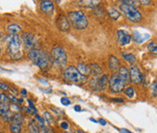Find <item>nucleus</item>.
Wrapping results in <instances>:
<instances>
[{"label": "nucleus", "mask_w": 157, "mask_h": 133, "mask_svg": "<svg viewBox=\"0 0 157 133\" xmlns=\"http://www.w3.org/2000/svg\"><path fill=\"white\" fill-rule=\"evenodd\" d=\"M28 57L33 62V64L36 65L40 69H46L51 63L50 56L45 51L42 49H38V48L29 50Z\"/></svg>", "instance_id": "nucleus-1"}, {"label": "nucleus", "mask_w": 157, "mask_h": 133, "mask_svg": "<svg viewBox=\"0 0 157 133\" xmlns=\"http://www.w3.org/2000/svg\"><path fill=\"white\" fill-rule=\"evenodd\" d=\"M67 18L69 19L71 26H72L76 30H84L89 24L85 13L81 10L69 12Z\"/></svg>", "instance_id": "nucleus-2"}, {"label": "nucleus", "mask_w": 157, "mask_h": 133, "mask_svg": "<svg viewBox=\"0 0 157 133\" xmlns=\"http://www.w3.org/2000/svg\"><path fill=\"white\" fill-rule=\"evenodd\" d=\"M8 41V46H7V51H8L10 57L12 59H19L21 57V41L18 37V35H9L7 38Z\"/></svg>", "instance_id": "nucleus-3"}, {"label": "nucleus", "mask_w": 157, "mask_h": 133, "mask_svg": "<svg viewBox=\"0 0 157 133\" xmlns=\"http://www.w3.org/2000/svg\"><path fill=\"white\" fill-rule=\"evenodd\" d=\"M62 76L65 81L71 82L74 84H83L87 82V77L84 75H82L78 71L76 67L70 66L64 69L62 73Z\"/></svg>", "instance_id": "nucleus-4"}, {"label": "nucleus", "mask_w": 157, "mask_h": 133, "mask_svg": "<svg viewBox=\"0 0 157 133\" xmlns=\"http://www.w3.org/2000/svg\"><path fill=\"white\" fill-rule=\"evenodd\" d=\"M120 10L121 11V13L124 14V17L129 22H131L133 23H138L143 19V16L141 12L136 8V7L121 3L120 5Z\"/></svg>", "instance_id": "nucleus-5"}, {"label": "nucleus", "mask_w": 157, "mask_h": 133, "mask_svg": "<svg viewBox=\"0 0 157 133\" xmlns=\"http://www.w3.org/2000/svg\"><path fill=\"white\" fill-rule=\"evenodd\" d=\"M50 60L52 64L57 68H63L67 63V55L63 47L56 46L51 50Z\"/></svg>", "instance_id": "nucleus-6"}, {"label": "nucleus", "mask_w": 157, "mask_h": 133, "mask_svg": "<svg viewBox=\"0 0 157 133\" xmlns=\"http://www.w3.org/2000/svg\"><path fill=\"white\" fill-rule=\"evenodd\" d=\"M125 82L121 76L118 74V72H114L110 77H109V88L110 91L114 94H119L124 90L125 88Z\"/></svg>", "instance_id": "nucleus-7"}, {"label": "nucleus", "mask_w": 157, "mask_h": 133, "mask_svg": "<svg viewBox=\"0 0 157 133\" xmlns=\"http://www.w3.org/2000/svg\"><path fill=\"white\" fill-rule=\"evenodd\" d=\"M23 116L20 113L13 114V120L10 123V131L11 133H20L22 129Z\"/></svg>", "instance_id": "nucleus-8"}, {"label": "nucleus", "mask_w": 157, "mask_h": 133, "mask_svg": "<svg viewBox=\"0 0 157 133\" xmlns=\"http://www.w3.org/2000/svg\"><path fill=\"white\" fill-rule=\"evenodd\" d=\"M129 74H130V82L136 85H139L144 81V76L141 72V69L137 65H131L129 68Z\"/></svg>", "instance_id": "nucleus-9"}, {"label": "nucleus", "mask_w": 157, "mask_h": 133, "mask_svg": "<svg viewBox=\"0 0 157 133\" xmlns=\"http://www.w3.org/2000/svg\"><path fill=\"white\" fill-rule=\"evenodd\" d=\"M20 41H22L24 46L26 49H35L36 45H37V39L31 33H23L21 35V38H20Z\"/></svg>", "instance_id": "nucleus-10"}, {"label": "nucleus", "mask_w": 157, "mask_h": 133, "mask_svg": "<svg viewBox=\"0 0 157 133\" xmlns=\"http://www.w3.org/2000/svg\"><path fill=\"white\" fill-rule=\"evenodd\" d=\"M56 25L58 27V29L63 31V32H67L71 29V24L65 15H59L56 20Z\"/></svg>", "instance_id": "nucleus-11"}, {"label": "nucleus", "mask_w": 157, "mask_h": 133, "mask_svg": "<svg viewBox=\"0 0 157 133\" xmlns=\"http://www.w3.org/2000/svg\"><path fill=\"white\" fill-rule=\"evenodd\" d=\"M131 36L124 30H119L117 32V41L118 44L121 46L127 45L131 41Z\"/></svg>", "instance_id": "nucleus-12"}, {"label": "nucleus", "mask_w": 157, "mask_h": 133, "mask_svg": "<svg viewBox=\"0 0 157 133\" xmlns=\"http://www.w3.org/2000/svg\"><path fill=\"white\" fill-rule=\"evenodd\" d=\"M40 8L43 13L46 14V15H51L54 11V3L49 0H44L40 3Z\"/></svg>", "instance_id": "nucleus-13"}, {"label": "nucleus", "mask_w": 157, "mask_h": 133, "mask_svg": "<svg viewBox=\"0 0 157 133\" xmlns=\"http://www.w3.org/2000/svg\"><path fill=\"white\" fill-rule=\"evenodd\" d=\"M108 66H109V68H110V71H112L114 72H117L121 67V63H120L119 58L116 57L114 55H111L108 59Z\"/></svg>", "instance_id": "nucleus-14"}, {"label": "nucleus", "mask_w": 157, "mask_h": 133, "mask_svg": "<svg viewBox=\"0 0 157 133\" xmlns=\"http://www.w3.org/2000/svg\"><path fill=\"white\" fill-rule=\"evenodd\" d=\"M118 74L124 80L125 83L130 82V74H129V69L126 67L121 66L120 68L118 69Z\"/></svg>", "instance_id": "nucleus-15"}, {"label": "nucleus", "mask_w": 157, "mask_h": 133, "mask_svg": "<svg viewBox=\"0 0 157 133\" xmlns=\"http://www.w3.org/2000/svg\"><path fill=\"white\" fill-rule=\"evenodd\" d=\"M76 68H77V71L82 75L86 76V77H87L88 75H90L92 73L91 72V68H90V66L84 64V63H79V64L77 65V67H76Z\"/></svg>", "instance_id": "nucleus-16"}, {"label": "nucleus", "mask_w": 157, "mask_h": 133, "mask_svg": "<svg viewBox=\"0 0 157 133\" xmlns=\"http://www.w3.org/2000/svg\"><path fill=\"white\" fill-rule=\"evenodd\" d=\"M109 84V76L107 74H102L98 77V85L100 88V91H104Z\"/></svg>", "instance_id": "nucleus-17"}, {"label": "nucleus", "mask_w": 157, "mask_h": 133, "mask_svg": "<svg viewBox=\"0 0 157 133\" xmlns=\"http://www.w3.org/2000/svg\"><path fill=\"white\" fill-rule=\"evenodd\" d=\"M7 31H8L11 35H18L22 32V28L20 27L18 24H9L7 26Z\"/></svg>", "instance_id": "nucleus-18"}, {"label": "nucleus", "mask_w": 157, "mask_h": 133, "mask_svg": "<svg viewBox=\"0 0 157 133\" xmlns=\"http://www.w3.org/2000/svg\"><path fill=\"white\" fill-rule=\"evenodd\" d=\"M90 68H91V72L94 74V77H99V76L103 74V71H102V68H100L99 65L92 64Z\"/></svg>", "instance_id": "nucleus-19"}, {"label": "nucleus", "mask_w": 157, "mask_h": 133, "mask_svg": "<svg viewBox=\"0 0 157 133\" xmlns=\"http://www.w3.org/2000/svg\"><path fill=\"white\" fill-rule=\"evenodd\" d=\"M89 87L94 92H101L98 85V77H93L89 81Z\"/></svg>", "instance_id": "nucleus-20"}, {"label": "nucleus", "mask_w": 157, "mask_h": 133, "mask_svg": "<svg viewBox=\"0 0 157 133\" xmlns=\"http://www.w3.org/2000/svg\"><path fill=\"white\" fill-rule=\"evenodd\" d=\"M133 39L134 41H136V43H138V44H142V43H144V41L149 38L148 35H145V36H142L141 34H139L138 32H134L133 33V36L131 37Z\"/></svg>", "instance_id": "nucleus-21"}, {"label": "nucleus", "mask_w": 157, "mask_h": 133, "mask_svg": "<svg viewBox=\"0 0 157 133\" xmlns=\"http://www.w3.org/2000/svg\"><path fill=\"white\" fill-rule=\"evenodd\" d=\"M121 57L124 58L127 63H129V64H131V65H134L135 64V62H136V57H135V55L132 54V53H121Z\"/></svg>", "instance_id": "nucleus-22"}, {"label": "nucleus", "mask_w": 157, "mask_h": 133, "mask_svg": "<svg viewBox=\"0 0 157 133\" xmlns=\"http://www.w3.org/2000/svg\"><path fill=\"white\" fill-rule=\"evenodd\" d=\"M27 133H40L37 123L35 121H31L28 124V128H27Z\"/></svg>", "instance_id": "nucleus-23"}, {"label": "nucleus", "mask_w": 157, "mask_h": 133, "mask_svg": "<svg viewBox=\"0 0 157 133\" xmlns=\"http://www.w3.org/2000/svg\"><path fill=\"white\" fill-rule=\"evenodd\" d=\"M80 3L81 6H83V7H86V8H94V7H97L98 6V4L100 3L99 1H89V0H87V1H78Z\"/></svg>", "instance_id": "nucleus-24"}, {"label": "nucleus", "mask_w": 157, "mask_h": 133, "mask_svg": "<svg viewBox=\"0 0 157 133\" xmlns=\"http://www.w3.org/2000/svg\"><path fill=\"white\" fill-rule=\"evenodd\" d=\"M108 15L113 20H117L121 17V13L118 10H116L115 8H110L108 10Z\"/></svg>", "instance_id": "nucleus-25"}, {"label": "nucleus", "mask_w": 157, "mask_h": 133, "mask_svg": "<svg viewBox=\"0 0 157 133\" xmlns=\"http://www.w3.org/2000/svg\"><path fill=\"white\" fill-rule=\"evenodd\" d=\"M147 48L148 52H151L153 55H157V43H155V41H151V43H148L147 45Z\"/></svg>", "instance_id": "nucleus-26"}, {"label": "nucleus", "mask_w": 157, "mask_h": 133, "mask_svg": "<svg viewBox=\"0 0 157 133\" xmlns=\"http://www.w3.org/2000/svg\"><path fill=\"white\" fill-rule=\"evenodd\" d=\"M124 93L125 94L126 96H128L129 99H133L134 96H135V90L132 86H127L124 88Z\"/></svg>", "instance_id": "nucleus-27"}, {"label": "nucleus", "mask_w": 157, "mask_h": 133, "mask_svg": "<svg viewBox=\"0 0 157 133\" xmlns=\"http://www.w3.org/2000/svg\"><path fill=\"white\" fill-rule=\"evenodd\" d=\"M44 120L48 124H52L54 123L53 117L51 116V114L49 113V112H47V111H45L44 113Z\"/></svg>", "instance_id": "nucleus-28"}, {"label": "nucleus", "mask_w": 157, "mask_h": 133, "mask_svg": "<svg viewBox=\"0 0 157 133\" xmlns=\"http://www.w3.org/2000/svg\"><path fill=\"white\" fill-rule=\"evenodd\" d=\"M2 120L5 122V123H11V121L13 120V113H12L11 111L7 112L6 114L2 115Z\"/></svg>", "instance_id": "nucleus-29"}, {"label": "nucleus", "mask_w": 157, "mask_h": 133, "mask_svg": "<svg viewBox=\"0 0 157 133\" xmlns=\"http://www.w3.org/2000/svg\"><path fill=\"white\" fill-rule=\"evenodd\" d=\"M10 111L12 112H15V114L17 113H20V111H21V109H20V107L17 105V104H15V103H12L10 104Z\"/></svg>", "instance_id": "nucleus-30"}, {"label": "nucleus", "mask_w": 157, "mask_h": 133, "mask_svg": "<svg viewBox=\"0 0 157 133\" xmlns=\"http://www.w3.org/2000/svg\"><path fill=\"white\" fill-rule=\"evenodd\" d=\"M121 3L126 4V5H130V6H133V7L140 4L139 1H134V0H124V1H121Z\"/></svg>", "instance_id": "nucleus-31"}, {"label": "nucleus", "mask_w": 157, "mask_h": 133, "mask_svg": "<svg viewBox=\"0 0 157 133\" xmlns=\"http://www.w3.org/2000/svg\"><path fill=\"white\" fill-rule=\"evenodd\" d=\"M0 102L2 103H10V100L8 99V96L5 94H0Z\"/></svg>", "instance_id": "nucleus-32"}, {"label": "nucleus", "mask_w": 157, "mask_h": 133, "mask_svg": "<svg viewBox=\"0 0 157 133\" xmlns=\"http://www.w3.org/2000/svg\"><path fill=\"white\" fill-rule=\"evenodd\" d=\"M151 91H152V95H153V96H156V95H157V80L154 81V82L151 84Z\"/></svg>", "instance_id": "nucleus-33"}, {"label": "nucleus", "mask_w": 157, "mask_h": 133, "mask_svg": "<svg viewBox=\"0 0 157 133\" xmlns=\"http://www.w3.org/2000/svg\"><path fill=\"white\" fill-rule=\"evenodd\" d=\"M36 119H37V121H38V123H39L40 127H44V119H43L42 117L39 116L38 114H36Z\"/></svg>", "instance_id": "nucleus-34"}, {"label": "nucleus", "mask_w": 157, "mask_h": 133, "mask_svg": "<svg viewBox=\"0 0 157 133\" xmlns=\"http://www.w3.org/2000/svg\"><path fill=\"white\" fill-rule=\"evenodd\" d=\"M0 90L4 91V92H8V91H10V87L7 85V84H5L3 82H0Z\"/></svg>", "instance_id": "nucleus-35"}, {"label": "nucleus", "mask_w": 157, "mask_h": 133, "mask_svg": "<svg viewBox=\"0 0 157 133\" xmlns=\"http://www.w3.org/2000/svg\"><path fill=\"white\" fill-rule=\"evenodd\" d=\"M61 103H62L63 105H65V106H67V105H70V104H71V100L67 99V97L64 96V97L61 99Z\"/></svg>", "instance_id": "nucleus-36"}, {"label": "nucleus", "mask_w": 157, "mask_h": 133, "mask_svg": "<svg viewBox=\"0 0 157 133\" xmlns=\"http://www.w3.org/2000/svg\"><path fill=\"white\" fill-rule=\"evenodd\" d=\"M40 133H53L52 132V129L48 127H40Z\"/></svg>", "instance_id": "nucleus-37"}, {"label": "nucleus", "mask_w": 157, "mask_h": 133, "mask_svg": "<svg viewBox=\"0 0 157 133\" xmlns=\"http://www.w3.org/2000/svg\"><path fill=\"white\" fill-rule=\"evenodd\" d=\"M60 127H62L63 129L67 130V129H69V127H70V124L67 123V122H62V123H60Z\"/></svg>", "instance_id": "nucleus-38"}, {"label": "nucleus", "mask_w": 157, "mask_h": 133, "mask_svg": "<svg viewBox=\"0 0 157 133\" xmlns=\"http://www.w3.org/2000/svg\"><path fill=\"white\" fill-rule=\"evenodd\" d=\"M23 110L25 111V113H27V114H33L32 110L29 107H23Z\"/></svg>", "instance_id": "nucleus-39"}, {"label": "nucleus", "mask_w": 157, "mask_h": 133, "mask_svg": "<svg viewBox=\"0 0 157 133\" xmlns=\"http://www.w3.org/2000/svg\"><path fill=\"white\" fill-rule=\"evenodd\" d=\"M110 100H111V101H114V102H120V103H121V102H124V100H122V99H111Z\"/></svg>", "instance_id": "nucleus-40"}, {"label": "nucleus", "mask_w": 157, "mask_h": 133, "mask_svg": "<svg viewBox=\"0 0 157 133\" xmlns=\"http://www.w3.org/2000/svg\"><path fill=\"white\" fill-rule=\"evenodd\" d=\"M151 1H149V0H147V1H143V0H141V1H139L140 4L142 5H149V3H151Z\"/></svg>", "instance_id": "nucleus-41"}, {"label": "nucleus", "mask_w": 157, "mask_h": 133, "mask_svg": "<svg viewBox=\"0 0 157 133\" xmlns=\"http://www.w3.org/2000/svg\"><path fill=\"white\" fill-rule=\"evenodd\" d=\"M98 123H99L100 124H102V125H105V124L107 123L104 119H99V120H98Z\"/></svg>", "instance_id": "nucleus-42"}, {"label": "nucleus", "mask_w": 157, "mask_h": 133, "mask_svg": "<svg viewBox=\"0 0 157 133\" xmlns=\"http://www.w3.org/2000/svg\"><path fill=\"white\" fill-rule=\"evenodd\" d=\"M74 110H75L76 112H80L82 109H81V107L79 105H75V106H74Z\"/></svg>", "instance_id": "nucleus-43"}, {"label": "nucleus", "mask_w": 157, "mask_h": 133, "mask_svg": "<svg viewBox=\"0 0 157 133\" xmlns=\"http://www.w3.org/2000/svg\"><path fill=\"white\" fill-rule=\"evenodd\" d=\"M120 131L122 132V133H132V132H130V131L127 130V129H120Z\"/></svg>", "instance_id": "nucleus-44"}, {"label": "nucleus", "mask_w": 157, "mask_h": 133, "mask_svg": "<svg viewBox=\"0 0 157 133\" xmlns=\"http://www.w3.org/2000/svg\"><path fill=\"white\" fill-rule=\"evenodd\" d=\"M20 93H21L23 96H26V95H27V91H26L25 89H22L21 91H20Z\"/></svg>", "instance_id": "nucleus-45"}, {"label": "nucleus", "mask_w": 157, "mask_h": 133, "mask_svg": "<svg viewBox=\"0 0 157 133\" xmlns=\"http://www.w3.org/2000/svg\"><path fill=\"white\" fill-rule=\"evenodd\" d=\"M77 133H86V132H84L83 130H81V129H78L77 130Z\"/></svg>", "instance_id": "nucleus-46"}, {"label": "nucleus", "mask_w": 157, "mask_h": 133, "mask_svg": "<svg viewBox=\"0 0 157 133\" xmlns=\"http://www.w3.org/2000/svg\"><path fill=\"white\" fill-rule=\"evenodd\" d=\"M90 121H92V122H94V123H98V121H95L94 119H93V118H91V119H90Z\"/></svg>", "instance_id": "nucleus-47"}, {"label": "nucleus", "mask_w": 157, "mask_h": 133, "mask_svg": "<svg viewBox=\"0 0 157 133\" xmlns=\"http://www.w3.org/2000/svg\"><path fill=\"white\" fill-rule=\"evenodd\" d=\"M0 56H1V46H0Z\"/></svg>", "instance_id": "nucleus-48"}, {"label": "nucleus", "mask_w": 157, "mask_h": 133, "mask_svg": "<svg viewBox=\"0 0 157 133\" xmlns=\"http://www.w3.org/2000/svg\"><path fill=\"white\" fill-rule=\"evenodd\" d=\"M66 133H72L71 131H67V132H66Z\"/></svg>", "instance_id": "nucleus-49"}]
</instances>
